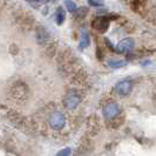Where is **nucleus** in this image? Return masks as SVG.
<instances>
[{
  "label": "nucleus",
  "instance_id": "1",
  "mask_svg": "<svg viewBox=\"0 0 156 156\" xmlns=\"http://www.w3.org/2000/svg\"><path fill=\"white\" fill-rule=\"evenodd\" d=\"M119 113H120V107L114 102H110L108 105H106L102 109V114H103L105 119H107V120L114 119L115 116H117Z\"/></svg>",
  "mask_w": 156,
  "mask_h": 156
},
{
  "label": "nucleus",
  "instance_id": "2",
  "mask_svg": "<svg viewBox=\"0 0 156 156\" xmlns=\"http://www.w3.org/2000/svg\"><path fill=\"white\" fill-rule=\"evenodd\" d=\"M66 123V120L61 113H53L49 117V125L53 129H61Z\"/></svg>",
  "mask_w": 156,
  "mask_h": 156
},
{
  "label": "nucleus",
  "instance_id": "3",
  "mask_svg": "<svg viewBox=\"0 0 156 156\" xmlns=\"http://www.w3.org/2000/svg\"><path fill=\"white\" fill-rule=\"evenodd\" d=\"M132 89H133V85L130 81H120L119 83H116V86L114 88L115 93L119 95H122V96L128 95L132 92Z\"/></svg>",
  "mask_w": 156,
  "mask_h": 156
},
{
  "label": "nucleus",
  "instance_id": "4",
  "mask_svg": "<svg viewBox=\"0 0 156 156\" xmlns=\"http://www.w3.org/2000/svg\"><path fill=\"white\" fill-rule=\"evenodd\" d=\"M80 103V96H78L75 93H69L63 99V105L67 109H75Z\"/></svg>",
  "mask_w": 156,
  "mask_h": 156
},
{
  "label": "nucleus",
  "instance_id": "5",
  "mask_svg": "<svg viewBox=\"0 0 156 156\" xmlns=\"http://www.w3.org/2000/svg\"><path fill=\"white\" fill-rule=\"evenodd\" d=\"M93 27L99 32H105L109 26V20L106 16H98L93 20Z\"/></svg>",
  "mask_w": 156,
  "mask_h": 156
},
{
  "label": "nucleus",
  "instance_id": "6",
  "mask_svg": "<svg viewBox=\"0 0 156 156\" xmlns=\"http://www.w3.org/2000/svg\"><path fill=\"white\" fill-rule=\"evenodd\" d=\"M134 47V41L130 38H127V39L121 40L119 42V45L116 46V51L120 53H127L129 51H132Z\"/></svg>",
  "mask_w": 156,
  "mask_h": 156
},
{
  "label": "nucleus",
  "instance_id": "7",
  "mask_svg": "<svg viewBox=\"0 0 156 156\" xmlns=\"http://www.w3.org/2000/svg\"><path fill=\"white\" fill-rule=\"evenodd\" d=\"M65 18H66V13H65V9L62 7H59L55 12V21L58 25H62L65 21Z\"/></svg>",
  "mask_w": 156,
  "mask_h": 156
},
{
  "label": "nucleus",
  "instance_id": "8",
  "mask_svg": "<svg viewBox=\"0 0 156 156\" xmlns=\"http://www.w3.org/2000/svg\"><path fill=\"white\" fill-rule=\"evenodd\" d=\"M127 65V61L126 60H115V59H110L108 61V66L110 68H114V69H117V68H121V67H125Z\"/></svg>",
  "mask_w": 156,
  "mask_h": 156
},
{
  "label": "nucleus",
  "instance_id": "9",
  "mask_svg": "<svg viewBox=\"0 0 156 156\" xmlns=\"http://www.w3.org/2000/svg\"><path fill=\"white\" fill-rule=\"evenodd\" d=\"M89 44H90L89 35L87 34L86 32H82V34H81V39H80V46H79V48H80V49H83V48H86V47L89 46Z\"/></svg>",
  "mask_w": 156,
  "mask_h": 156
},
{
  "label": "nucleus",
  "instance_id": "10",
  "mask_svg": "<svg viewBox=\"0 0 156 156\" xmlns=\"http://www.w3.org/2000/svg\"><path fill=\"white\" fill-rule=\"evenodd\" d=\"M65 6L67 7V9L69 11L70 13H73V12H75L78 9L76 4L74 1H72V0H65Z\"/></svg>",
  "mask_w": 156,
  "mask_h": 156
},
{
  "label": "nucleus",
  "instance_id": "11",
  "mask_svg": "<svg viewBox=\"0 0 156 156\" xmlns=\"http://www.w3.org/2000/svg\"><path fill=\"white\" fill-rule=\"evenodd\" d=\"M88 5L92 7H100L103 5V1L102 0H88Z\"/></svg>",
  "mask_w": 156,
  "mask_h": 156
},
{
  "label": "nucleus",
  "instance_id": "12",
  "mask_svg": "<svg viewBox=\"0 0 156 156\" xmlns=\"http://www.w3.org/2000/svg\"><path fill=\"white\" fill-rule=\"evenodd\" d=\"M70 154V149L69 148H66V149H62V150H60L59 153H58V156H67Z\"/></svg>",
  "mask_w": 156,
  "mask_h": 156
},
{
  "label": "nucleus",
  "instance_id": "13",
  "mask_svg": "<svg viewBox=\"0 0 156 156\" xmlns=\"http://www.w3.org/2000/svg\"><path fill=\"white\" fill-rule=\"evenodd\" d=\"M52 1H54V0H52Z\"/></svg>",
  "mask_w": 156,
  "mask_h": 156
}]
</instances>
